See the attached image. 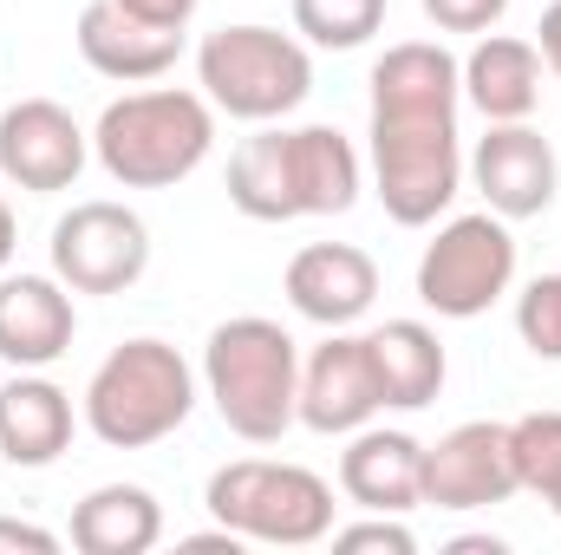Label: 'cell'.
Instances as JSON below:
<instances>
[{
  "label": "cell",
  "mask_w": 561,
  "mask_h": 555,
  "mask_svg": "<svg viewBox=\"0 0 561 555\" xmlns=\"http://www.w3.org/2000/svg\"><path fill=\"white\" fill-rule=\"evenodd\" d=\"M209 150H216V105L203 92H183V86L125 92L92 125V157L125 190H170Z\"/></svg>",
  "instance_id": "cell-1"
},
{
  "label": "cell",
  "mask_w": 561,
  "mask_h": 555,
  "mask_svg": "<svg viewBox=\"0 0 561 555\" xmlns=\"http://www.w3.org/2000/svg\"><path fill=\"white\" fill-rule=\"evenodd\" d=\"M203 386L216 399L222 424L249 444H275L294 418V399H300V347L280 320H262V314H236L209 333L203 347Z\"/></svg>",
  "instance_id": "cell-2"
},
{
  "label": "cell",
  "mask_w": 561,
  "mask_h": 555,
  "mask_svg": "<svg viewBox=\"0 0 561 555\" xmlns=\"http://www.w3.org/2000/svg\"><path fill=\"white\" fill-rule=\"evenodd\" d=\"M190 412H196V373L170 340H150V333L112 347L85 386V424L112 451L163 444Z\"/></svg>",
  "instance_id": "cell-3"
},
{
  "label": "cell",
  "mask_w": 561,
  "mask_h": 555,
  "mask_svg": "<svg viewBox=\"0 0 561 555\" xmlns=\"http://www.w3.org/2000/svg\"><path fill=\"white\" fill-rule=\"evenodd\" d=\"M209 517L236 530L242 543L268 550H307L333 536V484L307 464H275V457H236L209 477Z\"/></svg>",
  "instance_id": "cell-4"
},
{
  "label": "cell",
  "mask_w": 561,
  "mask_h": 555,
  "mask_svg": "<svg viewBox=\"0 0 561 555\" xmlns=\"http://www.w3.org/2000/svg\"><path fill=\"white\" fill-rule=\"evenodd\" d=\"M196 86L216 112L242 125H275L313 92V59L294 33L275 26H216L196 53Z\"/></svg>",
  "instance_id": "cell-5"
},
{
  "label": "cell",
  "mask_w": 561,
  "mask_h": 555,
  "mask_svg": "<svg viewBox=\"0 0 561 555\" xmlns=\"http://www.w3.org/2000/svg\"><path fill=\"white\" fill-rule=\"evenodd\" d=\"M373 190L399 229H424L463 190L457 118H373Z\"/></svg>",
  "instance_id": "cell-6"
},
{
  "label": "cell",
  "mask_w": 561,
  "mask_h": 555,
  "mask_svg": "<svg viewBox=\"0 0 561 555\" xmlns=\"http://www.w3.org/2000/svg\"><path fill=\"white\" fill-rule=\"evenodd\" d=\"M516 281V236L496 209L450 216L419 256V301L437 320H477L490 314Z\"/></svg>",
  "instance_id": "cell-7"
},
{
  "label": "cell",
  "mask_w": 561,
  "mask_h": 555,
  "mask_svg": "<svg viewBox=\"0 0 561 555\" xmlns=\"http://www.w3.org/2000/svg\"><path fill=\"white\" fill-rule=\"evenodd\" d=\"M150 269V229L125 203H72L53 223V275L72 294H125Z\"/></svg>",
  "instance_id": "cell-8"
},
{
  "label": "cell",
  "mask_w": 561,
  "mask_h": 555,
  "mask_svg": "<svg viewBox=\"0 0 561 555\" xmlns=\"http://www.w3.org/2000/svg\"><path fill=\"white\" fill-rule=\"evenodd\" d=\"M373 412H386V393H379V373H373V347L366 333H346L333 327L307 360H300V399L294 418L320 438H346L359 424H373Z\"/></svg>",
  "instance_id": "cell-9"
},
{
  "label": "cell",
  "mask_w": 561,
  "mask_h": 555,
  "mask_svg": "<svg viewBox=\"0 0 561 555\" xmlns=\"http://www.w3.org/2000/svg\"><path fill=\"white\" fill-rule=\"evenodd\" d=\"M85 157H92V132H79V118L59 99H20L0 112V177L13 190L26 196L72 190Z\"/></svg>",
  "instance_id": "cell-10"
},
{
  "label": "cell",
  "mask_w": 561,
  "mask_h": 555,
  "mask_svg": "<svg viewBox=\"0 0 561 555\" xmlns=\"http://www.w3.org/2000/svg\"><path fill=\"white\" fill-rule=\"evenodd\" d=\"M516 497V457H510V424L470 418L424 444V503L431 510H490Z\"/></svg>",
  "instance_id": "cell-11"
},
{
  "label": "cell",
  "mask_w": 561,
  "mask_h": 555,
  "mask_svg": "<svg viewBox=\"0 0 561 555\" xmlns=\"http://www.w3.org/2000/svg\"><path fill=\"white\" fill-rule=\"evenodd\" d=\"M470 183L483 190V203L503 223H529V216H542L556 203V183H561L556 144L542 138L529 118L490 125L477 138V150H470Z\"/></svg>",
  "instance_id": "cell-12"
},
{
  "label": "cell",
  "mask_w": 561,
  "mask_h": 555,
  "mask_svg": "<svg viewBox=\"0 0 561 555\" xmlns=\"http://www.w3.org/2000/svg\"><path fill=\"white\" fill-rule=\"evenodd\" d=\"M287 307L300 314V320H313V327H353L359 314H373V301H379V262L366 256V249H353V242H307L294 262H287Z\"/></svg>",
  "instance_id": "cell-13"
},
{
  "label": "cell",
  "mask_w": 561,
  "mask_h": 555,
  "mask_svg": "<svg viewBox=\"0 0 561 555\" xmlns=\"http://www.w3.org/2000/svg\"><path fill=\"white\" fill-rule=\"evenodd\" d=\"M340 490H346V503L379 510V517L419 510L424 503V444L412 438V431H379V424L346 431Z\"/></svg>",
  "instance_id": "cell-14"
},
{
  "label": "cell",
  "mask_w": 561,
  "mask_h": 555,
  "mask_svg": "<svg viewBox=\"0 0 561 555\" xmlns=\"http://www.w3.org/2000/svg\"><path fill=\"white\" fill-rule=\"evenodd\" d=\"M79 333L72 287L59 275H0V360L20 373L53 366Z\"/></svg>",
  "instance_id": "cell-15"
},
{
  "label": "cell",
  "mask_w": 561,
  "mask_h": 555,
  "mask_svg": "<svg viewBox=\"0 0 561 555\" xmlns=\"http://www.w3.org/2000/svg\"><path fill=\"white\" fill-rule=\"evenodd\" d=\"M79 53L99 79H118V86H144V79H163L183 53V26H157L138 20L131 7L118 0H92L79 13Z\"/></svg>",
  "instance_id": "cell-16"
},
{
  "label": "cell",
  "mask_w": 561,
  "mask_h": 555,
  "mask_svg": "<svg viewBox=\"0 0 561 555\" xmlns=\"http://www.w3.org/2000/svg\"><path fill=\"white\" fill-rule=\"evenodd\" d=\"M463 66L437 39L386 46L373 66V118H457Z\"/></svg>",
  "instance_id": "cell-17"
},
{
  "label": "cell",
  "mask_w": 561,
  "mask_h": 555,
  "mask_svg": "<svg viewBox=\"0 0 561 555\" xmlns=\"http://www.w3.org/2000/svg\"><path fill=\"white\" fill-rule=\"evenodd\" d=\"M463 99H470L490 125L529 118L536 99H542V53H536V39L477 33V46H470V59H463Z\"/></svg>",
  "instance_id": "cell-18"
},
{
  "label": "cell",
  "mask_w": 561,
  "mask_h": 555,
  "mask_svg": "<svg viewBox=\"0 0 561 555\" xmlns=\"http://www.w3.org/2000/svg\"><path fill=\"white\" fill-rule=\"evenodd\" d=\"M66 444H72V393L39 373H13L0 386V457L20 471H46Z\"/></svg>",
  "instance_id": "cell-19"
},
{
  "label": "cell",
  "mask_w": 561,
  "mask_h": 555,
  "mask_svg": "<svg viewBox=\"0 0 561 555\" xmlns=\"http://www.w3.org/2000/svg\"><path fill=\"white\" fill-rule=\"evenodd\" d=\"M366 347H373V373H379V393H386L392 412H424L444 393L450 366H444L437 327H424V320H386V327L366 333Z\"/></svg>",
  "instance_id": "cell-20"
},
{
  "label": "cell",
  "mask_w": 561,
  "mask_h": 555,
  "mask_svg": "<svg viewBox=\"0 0 561 555\" xmlns=\"http://www.w3.org/2000/svg\"><path fill=\"white\" fill-rule=\"evenodd\" d=\"M287 170H294V203L300 216H346L359 203V150L333 125H300L287 132Z\"/></svg>",
  "instance_id": "cell-21"
},
{
  "label": "cell",
  "mask_w": 561,
  "mask_h": 555,
  "mask_svg": "<svg viewBox=\"0 0 561 555\" xmlns=\"http://www.w3.org/2000/svg\"><path fill=\"white\" fill-rule=\"evenodd\" d=\"M163 543V503L144 484H99L72 510V550L79 555H144Z\"/></svg>",
  "instance_id": "cell-22"
},
{
  "label": "cell",
  "mask_w": 561,
  "mask_h": 555,
  "mask_svg": "<svg viewBox=\"0 0 561 555\" xmlns=\"http://www.w3.org/2000/svg\"><path fill=\"white\" fill-rule=\"evenodd\" d=\"M229 203L249 223H294L300 216L294 170H287V132L280 125H262L255 138L236 144V157H229Z\"/></svg>",
  "instance_id": "cell-23"
},
{
  "label": "cell",
  "mask_w": 561,
  "mask_h": 555,
  "mask_svg": "<svg viewBox=\"0 0 561 555\" xmlns=\"http://www.w3.org/2000/svg\"><path fill=\"white\" fill-rule=\"evenodd\" d=\"M379 26H386V0H294V33L327 53H353Z\"/></svg>",
  "instance_id": "cell-24"
},
{
  "label": "cell",
  "mask_w": 561,
  "mask_h": 555,
  "mask_svg": "<svg viewBox=\"0 0 561 555\" xmlns=\"http://www.w3.org/2000/svg\"><path fill=\"white\" fill-rule=\"evenodd\" d=\"M516 490H536L542 503L561 490V412H523L510 424Z\"/></svg>",
  "instance_id": "cell-25"
},
{
  "label": "cell",
  "mask_w": 561,
  "mask_h": 555,
  "mask_svg": "<svg viewBox=\"0 0 561 555\" xmlns=\"http://www.w3.org/2000/svg\"><path fill=\"white\" fill-rule=\"evenodd\" d=\"M516 333L536 360H561V275H536L516 294Z\"/></svg>",
  "instance_id": "cell-26"
},
{
  "label": "cell",
  "mask_w": 561,
  "mask_h": 555,
  "mask_svg": "<svg viewBox=\"0 0 561 555\" xmlns=\"http://www.w3.org/2000/svg\"><path fill=\"white\" fill-rule=\"evenodd\" d=\"M333 550H346V555H412V550H419V536H412L399 517H379V510H366V523H346V530H333Z\"/></svg>",
  "instance_id": "cell-27"
},
{
  "label": "cell",
  "mask_w": 561,
  "mask_h": 555,
  "mask_svg": "<svg viewBox=\"0 0 561 555\" xmlns=\"http://www.w3.org/2000/svg\"><path fill=\"white\" fill-rule=\"evenodd\" d=\"M424 13L437 33H490L510 13V0H424Z\"/></svg>",
  "instance_id": "cell-28"
},
{
  "label": "cell",
  "mask_w": 561,
  "mask_h": 555,
  "mask_svg": "<svg viewBox=\"0 0 561 555\" xmlns=\"http://www.w3.org/2000/svg\"><path fill=\"white\" fill-rule=\"evenodd\" d=\"M0 550H33V555H53L59 536L39 530V523H20V517H0Z\"/></svg>",
  "instance_id": "cell-29"
},
{
  "label": "cell",
  "mask_w": 561,
  "mask_h": 555,
  "mask_svg": "<svg viewBox=\"0 0 561 555\" xmlns=\"http://www.w3.org/2000/svg\"><path fill=\"white\" fill-rule=\"evenodd\" d=\"M536 53H542V66L556 72V86H561V0H549V7H542V26H536Z\"/></svg>",
  "instance_id": "cell-30"
},
{
  "label": "cell",
  "mask_w": 561,
  "mask_h": 555,
  "mask_svg": "<svg viewBox=\"0 0 561 555\" xmlns=\"http://www.w3.org/2000/svg\"><path fill=\"white\" fill-rule=\"evenodd\" d=\"M118 7H131L138 20H157V26H190L196 13V0H118Z\"/></svg>",
  "instance_id": "cell-31"
},
{
  "label": "cell",
  "mask_w": 561,
  "mask_h": 555,
  "mask_svg": "<svg viewBox=\"0 0 561 555\" xmlns=\"http://www.w3.org/2000/svg\"><path fill=\"white\" fill-rule=\"evenodd\" d=\"M13 249H20V223H13V209H7V196H0V275H7Z\"/></svg>",
  "instance_id": "cell-32"
},
{
  "label": "cell",
  "mask_w": 561,
  "mask_h": 555,
  "mask_svg": "<svg viewBox=\"0 0 561 555\" xmlns=\"http://www.w3.org/2000/svg\"><path fill=\"white\" fill-rule=\"evenodd\" d=\"M450 555H503L496 536H463V543H450Z\"/></svg>",
  "instance_id": "cell-33"
},
{
  "label": "cell",
  "mask_w": 561,
  "mask_h": 555,
  "mask_svg": "<svg viewBox=\"0 0 561 555\" xmlns=\"http://www.w3.org/2000/svg\"><path fill=\"white\" fill-rule=\"evenodd\" d=\"M549 510H556V517H561V490H556V497H549Z\"/></svg>",
  "instance_id": "cell-34"
}]
</instances>
